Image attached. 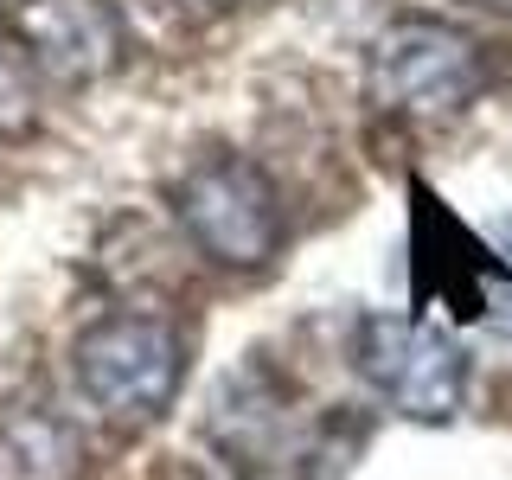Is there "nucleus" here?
I'll use <instances>...</instances> for the list:
<instances>
[{
    "label": "nucleus",
    "mask_w": 512,
    "mask_h": 480,
    "mask_svg": "<svg viewBox=\"0 0 512 480\" xmlns=\"http://www.w3.org/2000/svg\"><path fill=\"white\" fill-rule=\"evenodd\" d=\"M365 84H372V103L391 109V116L442 122L480 96L487 58H480V45L468 32H455L442 20H397L372 39Z\"/></svg>",
    "instance_id": "1"
},
{
    "label": "nucleus",
    "mask_w": 512,
    "mask_h": 480,
    "mask_svg": "<svg viewBox=\"0 0 512 480\" xmlns=\"http://www.w3.org/2000/svg\"><path fill=\"white\" fill-rule=\"evenodd\" d=\"M180 327L154 314H109L77 340V384L109 423H154L180 391Z\"/></svg>",
    "instance_id": "2"
},
{
    "label": "nucleus",
    "mask_w": 512,
    "mask_h": 480,
    "mask_svg": "<svg viewBox=\"0 0 512 480\" xmlns=\"http://www.w3.org/2000/svg\"><path fill=\"white\" fill-rule=\"evenodd\" d=\"M180 224L212 263L263 269L282 250V199L263 180V167L237 154H212L180 180Z\"/></svg>",
    "instance_id": "3"
},
{
    "label": "nucleus",
    "mask_w": 512,
    "mask_h": 480,
    "mask_svg": "<svg viewBox=\"0 0 512 480\" xmlns=\"http://www.w3.org/2000/svg\"><path fill=\"white\" fill-rule=\"evenodd\" d=\"M359 359L365 384L378 391V404H391L410 423H442L461 404V384H468V359L448 340L442 327L410 314H365L359 320Z\"/></svg>",
    "instance_id": "4"
},
{
    "label": "nucleus",
    "mask_w": 512,
    "mask_h": 480,
    "mask_svg": "<svg viewBox=\"0 0 512 480\" xmlns=\"http://www.w3.org/2000/svg\"><path fill=\"white\" fill-rule=\"evenodd\" d=\"M13 39L52 84H96L122 52V20L109 0H20Z\"/></svg>",
    "instance_id": "5"
},
{
    "label": "nucleus",
    "mask_w": 512,
    "mask_h": 480,
    "mask_svg": "<svg viewBox=\"0 0 512 480\" xmlns=\"http://www.w3.org/2000/svg\"><path fill=\"white\" fill-rule=\"evenodd\" d=\"M13 122H26V90L13 77V64L0 58V128H13Z\"/></svg>",
    "instance_id": "6"
}]
</instances>
